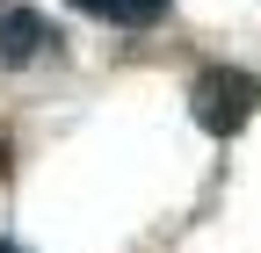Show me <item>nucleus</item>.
Returning <instances> with one entry per match:
<instances>
[{"label":"nucleus","instance_id":"f257e3e1","mask_svg":"<svg viewBox=\"0 0 261 253\" xmlns=\"http://www.w3.org/2000/svg\"><path fill=\"white\" fill-rule=\"evenodd\" d=\"M254 109H261V80H254V73H240V66H203V73L189 80V116L203 123L211 138L247 131Z\"/></svg>","mask_w":261,"mask_h":253},{"label":"nucleus","instance_id":"f03ea898","mask_svg":"<svg viewBox=\"0 0 261 253\" xmlns=\"http://www.w3.org/2000/svg\"><path fill=\"white\" fill-rule=\"evenodd\" d=\"M58 37H51V22L37 15V8H0V66H37V58L51 51Z\"/></svg>","mask_w":261,"mask_h":253},{"label":"nucleus","instance_id":"7ed1b4c3","mask_svg":"<svg viewBox=\"0 0 261 253\" xmlns=\"http://www.w3.org/2000/svg\"><path fill=\"white\" fill-rule=\"evenodd\" d=\"M73 8L94 15V22H116V29H152L174 0H73Z\"/></svg>","mask_w":261,"mask_h":253},{"label":"nucleus","instance_id":"20e7f679","mask_svg":"<svg viewBox=\"0 0 261 253\" xmlns=\"http://www.w3.org/2000/svg\"><path fill=\"white\" fill-rule=\"evenodd\" d=\"M0 253H22V246H8V239H0Z\"/></svg>","mask_w":261,"mask_h":253}]
</instances>
